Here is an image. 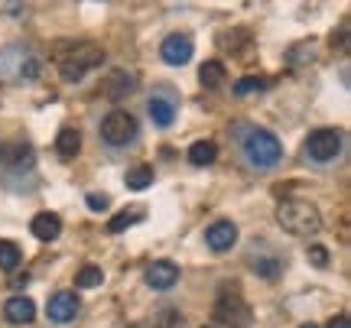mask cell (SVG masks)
Listing matches in <instances>:
<instances>
[{
  "mask_svg": "<svg viewBox=\"0 0 351 328\" xmlns=\"http://www.w3.org/2000/svg\"><path fill=\"white\" fill-rule=\"evenodd\" d=\"M234 134H238V150L244 156V163L254 166V169H274L283 160V143L274 130L241 124Z\"/></svg>",
  "mask_w": 351,
  "mask_h": 328,
  "instance_id": "1",
  "label": "cell"
},
{
  "mask_svg": "<svg viewBox=\"0 0 351 328\" xmlns=\"http://www.w3.org/2000/svg\"><path fill=\"white\" fill-rule=\"evenodd\" d=\"M276 221L287 234H296V238H313L322 231V215L313 202H302V199H289L276 208Z\"/></svg>",
  "mask_w": 351,
  "mask_h": 328,
  "instance_id": "2",
  "label": "cell"
},
{
  "mask_svg": "<svg viewBox=\"0 0 351 328\" xmlns=\"http://www.w3.org/2000/svg\"><path fill=\"white\" fill-rule=\"evenodd\" d=\"M341 150H345V137L335 127H322V130H313L306 137V156L313 163H335Z\"/></svg>",
  "mask_w": 351,
  "mask_h": 328,
  "instance_id": "3",
  "label": "cell"
},
{
  "mask_svg": "<svg viewBox=\"0 0 351 328\" xmlns=\"http://www.w3.org/2000/svg\"><path fill=\"white\" fill-rule=\"evenodd\" d=\"M104 62V49H98V46H78L72 55H65L62 59V68H59V75H62V81H82V78L91 72V68H98V65Z\"/></svg>",
  "mask_w": 351,
  "mask_h": 328,
  "instance_id": "4",
  "label": "cell"
},
{
  "mask_svg": "<svg viewBox=\"0 0 351 328\" xmlns=\"http://www.w3.org/2000/svg\"><path fill=\"white\" fill-rule=\"evenodd\" d=\"M137 134H140L137 117L127 111H111L101 121V137H104V143H111V147H127L130 140H137Z\"/></svg>",
  "mask_w": 351,
  "mask_h": 328,
  "instance_id": "5",
  "label": "cell"
},
{
  "mask_svg": "<svg viewBox=\"0 0 351 328\" xmlns=\"http://www.w3.org/2000/svg\"><path fill=\"white\" fill-rule=\"evenodd\" d=\"M78 312H82V303H78L75 292H56L49 299V305H46V316H49V322H56V325H65V322H72V318H78Z\"/></svg>",
  "mask_w": 351,
  "mask_h": 328,
  "instance_id": "6",
  "label": "cell"
},
{
  "mask_svg": "<svg viewBox=\"0 0 351 328\" xmlns=\"http://www.w3.org/2000/svg\"><path fill=\"white\" fill-rule=\"evenodd\" d=\"M205 244H208L215 253H228L234 244H238V225H234V221H225V218L215 221V225H208Z\"/></svg>",
  "mask_w": 351,
  "mask_h": 328,
  "instance_id": "7",
  "label": "cell"
},
{
  "mask_svg": "<svg viewBox=\"0 0 351 328\" xmlns=\"http://www.w3.org/2000/svg\"><path fill=\"white\" fill-rule=\"evenodd\" d=\"M160 55H163L166 65H186L192 59V36H186V33L166 36L163 46H160Z\"/></svg>",
  "mask_w": 351,
  "mask_h": 328,
  "instance_id": "8",
  "label": "cell"
},
{
  "mask_svg": "<svg viewBox=\"0 0 351 328\" xmlns=\"http://www.w3.org/2000/svg\"><path fill=\"white\" fill-rule=\"evenodd\" d=\"M134 88H137V75H134V72H127V68H111V75L101 81V91H104L108 98H114V101L127 98Z\"/></svg>",
  "mask_w": 351,
  "mask_h": 328,
  "instance_id": "9",
  "label": "cell"
},
{
  "mask_svg": "<svg viewBox=\"0 0 351 328\" xmlns=\"http://www.w3.org/2000/svg\"><path fill=\"white\" fill-rule=\"evenodd\" d=\"M215 318L218 322H231V328H247L251 325V309L241 299H221L215 305Z\"/></svg>",
  "mask_w": 351,
  "mask_h": 328,
  "instance_id": "10",
  "label": "cell"
},
{
  "mask_svg": "<svg viewBox=\"0 0 351 328\" xmlns=\"http://www.w3.org/2000/svg\"><path fill=\"white\" fill-rule=\"evenodd\" d=\"M179 283V266L169 264V260H156V264L147 266V286L153 290H173Z\"/></svg>",
  "mask_w": 351,
  "mask_h": 328,
  "instance_id": "11",
  "label": "cell"
},
{
  "mask_svg": "<svg viewBox=\"0 0 351 328\" xmlns=\"http://www.w3.org/2000/svg\"><path fill=\"white\" fill-rule=\"evenodd\" d=\"M3 316H7V322H13V325H29V322L36 318V305H33L29 296H10L7 305H3Z\"/></svg>",
  "mask_w": 351,
  "mask_h": 328,
  "instance_id": "12",
  "label": "cell"
},
{
  "mask_svg": "<svg viewBox=\"0 0 351 328\" xmlns=\"http://www.w3.org/2000/svg\"><path fill=\"white\" fill-rule=\"evenodd\" d=\"M29 231H33V238L49 244V240H56L62 234V218L52 215V212H39V215L29 221Z\"/></svg>",
  "mask_w": 351,
  "mask_h": 328,
  "instance_id": "13",
  "label": "cell"
},
{
  "mask_svg": "<svg viewBox=\"0 0 351 328\" xmlns=\"http://www.w3.org/2000/svg\"><path fill=\"white\" fill-rule=\"evenodd\" d=\"M147 114L153 117V124L156 127H173L176 121V101L173 98H163V94H153L150 101H147Z\"/></svg>",
  "mask_w": 351,
  "mask_h": 328,
  "instance_id": "14",
  "label": "cell"
},
{
  "mask_svg": "<svg viewBox=\"0 0 351 328\" xmlns=\"http://www.w3.org/2000/svg\"><path fill=\"white\" fill-rule=\"evenodd\" d=\"M78 150H82V134L75 127H62L59 137H56V153L62 160H72V156H78Z\"/></svg>",
  "mask_w": 351,
  "mask_h": 328,
  "instance_id": "15",
  "label": "cell"
},
{
  "mask_svg": "<svg viewBox=\"0 0 351 328\" xmlns=\"http://www.w3.org/2000/svg\"><path fill=\"white\" fill-rule=\"evenodd\" d=\"M124 186H127L130 192H143V189H150V186H153V166L140 163V166H134V169H127Z\"/></svg>",
  "mask_w": 351,
  "mask_h": 328,
  "instance_id": "16",
  "label": "cell"
},
{
  "mask_svg": "<svg viewBox=\"0 0 351 328\" xmlns=\"http://www.w3.org/2000/svg\"><path fill=\"white\" fill-rule=\"evenodd\" d=\"M215 160H218V147H215L212 140H199V143L189 147V163L192 166H208Z\"/></svg>",
  "mask_w": 351,
  "mask_h": 328,
  "instance_id": "17",
  "label": "cell"
},
{
  "mask_svg": "<svg viewBox=\"0 0 351 328\" xmlns=\"http://www.w3.org/2000/svg\"><path fill=\"white\" fill-rule=\"evenodd\" d=\"M199 81L202 85H205V88H218V85H221V81H225V65L221 62H205L199 68Z\"/></svg>",
  "mask_w": 351,
  "mask_h": 328,
  "instance_id": "18",
  "label": "cell"
},
{
  "mask_svg": "<svg viewBox=\"0 0 351 328\" xmlns=\"http://www.w3.org/2000/svg\"><path fill=\"white\" fill-rule=\"evenodd\" d=\"M101 283H104L101 266L88 264V266H82V270H78V277H75V286H78V290H98Z\"/></svg>",
  "mask_w": 351,
  "mask_h": 328,
  "instance_id": "19",
  "label": "cell"
},
{
  "mask_svg": "<svg viewBox=\"0 0 351 328\" xmlns=\"http://www.w3.org/2000/svg\"><path fill=\"white\" fill-rule=\"evenodd\" d=\"M20 257H23V251L13 240H0V270H16Z\"/></svg>",
  "mask_w": 351,
  "mask_h": 328,
  "instance_id": "20",
  "label": "cell"
},
{
  "mask_svg": "<svg viewBox=\"0 0 351 328\" xmlns=\"http://www.w3.org/2000/svg\"><path fill=\"white\" fill-rule=\"evenodd\" d=\"M140 218H143V208H134V212H121V215L111 218L108 231H111V234H121V231H127V227L134 225V221H140Z\"/></svg>",
  "mask_w": 351,
  "mask_h": 328,
  "instance_id": "21",
  "label": "cell"
},
{
  "mask_svg": "<svg viewBox=\"0 0 351 328\" xmlns=\"http://www.w3.org/2000/svg\"><path fill=\"white\" fill-rule=\"evenodd\" d=\"M263 88H267V81H263V78H254V75L234 81V94H238V98H251V94H257V91H263Z\"/></svg>",
  "mask_w": 351,
  "mask_h": 328,
  "instance_id": "22",
  "label": "cell"
},
{
  "mask_svg": "<svg viewBox=\"0 0 351 328\" xmlns=\"http://www.w3.org/2000/svg\"><path fill=\"white\" fill-rule=\"evenodd\" d=\"M85 205L91 212H108V208H111V199H108L104 192H91V195H85Z\"/></svg>",
  "mask_w": 351,
  "mask_h": 328,
  "instance_id": "23",
  "label": "cell"
},
{
  "mask_svg": "<svg viewBox=\"0 0 351 328\" xmlns=\"http://www.w3.org/2000/svg\"><path fill=\"white\" fill-rule=\"evenodd\" d=\"M309 260H313V266H326L328 264V251L322 247V244H313V247H309Z\"/></svg>",
  "mask_w": 351,
  "mask_h": 328,
  "instance_id": "24",
  "label": "cell"
},
{
  "mask_svg": "<svg viewBox=\"0 0 351 328\" xmlns=\"http://www.w3.org/2000/svg\"><path fill=\"white\" fill-rule=\"evenodd\" d=\"M328 328H351V322H348V316H335L328 322Z\"/></svg>",
  "mask_w": 351,
  "mask_h": 328,
  "instance_id": "25",
  "label": "cell"
},
{
  "mask_svg": "<svg viewBox=\"0 0 351 328\" xmlns=\"http://www.w3.org/2000/svg\"><path fill=\"white\" fill-rule=\"evenodd\" d=\"M26 283H29V277H26V273H23V277H13V286H26Z\"/></svg>",
  "mask_w": 351,
  "mask_h": 328,
  "instance_id": "26",
  "label": "cell"
},
{
  "mask_svg": "<svg viewBox=\"0 0 351 328\" xmlns=\"http://www.w3.org/2000/svg\"><path fill=\"white\" fill-rule=\"evenodd\" d=\"M300 328H319V325H313V322H306V325H300Z\"/></svg>",
  "mask_w": 351,
  "mask_h": 328,
  "instance_id": "27",
  "label": "cell"
}]
</instances>
